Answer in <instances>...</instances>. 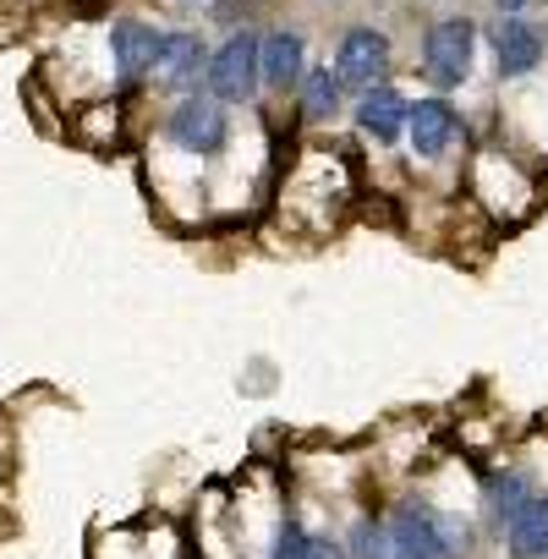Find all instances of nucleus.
I'll use <instances>...</instances> for the list:
<instances>
[{
	"label": "nucleus",
	"instance_id": "3",
	"mask_svg": "<svg viewBox=\"0 0 548 559\" xmlns=\"http://www.w3.org/2000/svg\"><path fill=\"white\" fill-rule=\"evenodd\" d=\"M203 83H209V94L219 99V105H247L252 94H258V34H230L219 50H209V72H203Z\"/></svg>",
	"mask_w": 548,
	"mask_h": 559
},
{
	"label": "nucleus",
	"instance_id": "18",
	"mask_svg": "<svg viewBox=\"0 0 548 559\" xmlns=\"http://www.w3.org/2000/svg\"><path fill=\"white\" fill-rule=\"evenodd\" d=\"M493 7H499V12H504V17H521V12H526V7H532V0H493Z\"/></svg>",
	"mask_w": 548,
	"mask_h": 559
},
{
	"label": "nucleus",
	"instance_id": "7",
	"mask_svg": "<svg viewBox=\"0 0 548 559\" xmlns=\"http://www.w3.org/2000/svg\"><path fill=\"white\" fill-rule=\"evenodd\" d=\"M258 78L274 88V94H297L302 78H308V39L297 28H274L258 39Z\"/></svg>",
	"mask_w": 548,
	"mask_h": 559
},
{
	"label": "nucleus",
	"instance_id": "1",
	"mask_svg": "<svg viewBox=\"0 0 548 559\" xmlns=\"http://www.w3.org/2000/svg\"><path fill=\"white\" fill-rule=\"evenodd\" d=\"M384 537H390L395 559H461L466 543H472L466 526H455L450 515H439V510L422 504V499H406V504L390 515Z\"/></svg>",
	"mask_w": 548,
	"mask_h": 559
},
{
	"label": "nucleus",
	"instance_id": "10",
	"mask_svg": "<svg viewBox=\"0 0 548 559\" xmlns=\"http://www.w3.org/2000/svg\"><path fill=\"white\" fill-rule=\"evenodd\" d=\"M455 132H461V121H455V105H450V99L433 94V99L406 105V138H412V148H417L422 159H439Z\"/></svg>",
	"mask_w": 548,
	"mask_h": 559
},
{
	"label": "nucleus",
	"instance_id": "16",
	"mask_svg": "<svg viewBox=\"0 0 548 559\" xmlns=\"http://www.w3.org/2000/svg\"><path fill=\"white\" fill-rule=\"evenodd\" d=\"M308 543H313V532L302 521H286L281 537H274V554L269 559H308Z\"/></svg>",
	"mask_w": 548,
	"mask_h": 559
},
{
	"label": "nucleus",
	"instance_id": "2",
	"mask_svg": "<svg viewBox=\"0 0 548 559\" xmlns=\"http://www.w3.org/2000/svg\"><path fill=\"white\" fill-rule=\"evenodd\" d=\"M165 138L181 148V154H198V159H214L225 154L230 143V116L214 94H187L170 116H165Z\"/></svg>",
	"mask_w": 548,
	"mask_h": 559
},
{
	"label": "nucleus",
	"instance_id": "5",
	"mask_svg": "<svg viewBox=\"0 0 548 559\" xmlns=\"http://www.w3.org/2000/svg\"><path fill=\"white\" fill-rule=\"evenodd\" d=\"M384 72H390V34H379V28H352V34L341 39V50H335V83L368 94V88L384 83Z\"/></svg>",
	"mask_w": 548,
	"mask_h": 559
},
{
	"label": "nucleus",
	"instance_id": "14",
	"mask_svg": "<svg viewBox=\"0 0 548 559\" xmlns=\"http://www.w3.org/2000/svg\"><path fill=\"white\" fill-rule=\"evenodd\" d=\"M526 499H532V493H526V477H521V472H499V477H488V515H493V526H504Z\"/></svg>",
	"mask_w": 548,
	"mask_h": 559
},
{
	"label": "nucleus",
	"instance_id": "9",
	"mask_svg": "<svg viewBox=\"0 0 548 559\" xmlns=\"http://www.w3.org/2000/svg\"><path fill=\"white\" fill-rule=\"evenodd\" d=\"M543 56H548V39H543L537 23H526V17H499V28H493L499 78H526Z\"/></svg>",
	"mask_w": 548,
	"mask_h": 559
},
{
	"label": "nucleus",
	"instance_id": "12",
	"mask_svg": "<svg viewBox=\"0 0 548 559\" xmlns=\"http://www.w3.org/2000/svg\"><path fill=\"white\" fill-rule=\"evenodd\" d=\"M357 127H362V138H373V143H395V138L406 132V94L390 88V83L368 88V94L357 99Z\"/></svg>",
	"mask_w": 548,
	"mask_h": 559
},
{
	"label": "nucleus",
	"instance_id": "17",
	"mask_svg": "<svg viewBox=\"0 0 548 559\" xmlns=\"http://www.w3.org/2000/svg\"><path fill=\"white\" fill-rule=\"evenodd\" d=\"M308 559H346V548H341L335 537H313V543H308Z\"/></svg>",
	"mask_w": 548,
	"mask_h": 559
},
{
	"label": "nucleus",
	"instance_id": "15",
	"mask_svg": "<svg viewBox=\"0 0 548 559\" xmlns=\"http://www.w3.org/2000/svg\"><path fill=\"white\" fill-rule=\"evenodd\" d=\"M352 554H357V559H395L384 526H373V521H357V532H352Z\"/></svg>",
	"mask_w": 548,
	"mask_h": 559
},
{
	"label": "nucleus",
	"instance_id": "11",
	"mask_svg": "<svg viewBox=\"0 0 548 559\" xmlns=\"http://www.w3.org/2000/svg\"><path fill=\"white\" fill-rule=\"evenodd\" d=\"M499 537H504V554L510 559H548V493H532L499 526Z\"/></svg>",
	"mask_w": 548,
	"mask_h": 559
},
{
	"label": "nucleus",
	"instance_id": "13",
	"mask_svg": "<svg viewBox=\"0 0 548 559\" xmlns=\"http://www.w3.org/2000/svg\"><path fill=\"white\" fill-rule=\"evenodd\" d=\"M335 110H341V83H335V72H330V67L308 72V78H302V116H308V121H330Z\"/></svg>",
	"mask_w": 548,
	"mask_h": 559
},
{
	"label": "nucleus",
	"instance_id": "8",
	"mask_svg": "<svg viewBox=\"0 0 548 559\" xmlns=\"http://www.w3.org/2000/svg\"><path fill=\"white\" fill-rule=\"evenodd\" d=\"M209 72V45L198 34H159L154 83L170 94H198V78Z\"/></svg>",
	"mask_w": 548,
	"mask_h": 559
},
{
	"label": "nucleus",
	"instance_id": "6",
	"mask_svg": "<svg viewBox=\"0 0 548 559\" xmlns=\"http://www.w3.org/2000/svg\"><path fill=\"white\" fill-rule=\"evenodd\" d=\"M154 56H159V34L138 17L110 23V61H116V88L132 94L138 83L154 78Z\"/></svg>",
	"mask_w": 548,
	"mask_h": 559
},
{
	"label": "nucleus",
	"instance_id": "4",
	"mask_svg": "<svg viewBox=\"0 0 548 559\" xmlns=\"http://www.w3.org/2000/svg\"><path fill=\"white\" fill-rule=\"evenodd\" d=\"M472 50H477V23L472 17H444L422 34V72L439 88H461L472 72Z\"/></svg>",
	"mask_w": 548,
	"mask_h": 559
}]
</instances>
